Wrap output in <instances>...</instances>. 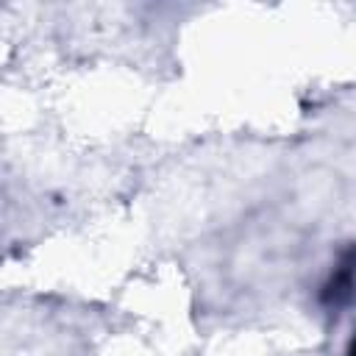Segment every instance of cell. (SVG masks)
Instances as JSON below:
<instances>
[{"label": "cell", "instance_id": "cell-1", "mask_svg": "<svg viewBox=\"0 0 356 356\" xmlns=\"http://www.w3.org/2000/svg\"><path fill=\"white\" fill-rule=\"evenodd\" d=\"M353 298H356V245L339 256L337 267L331 270V275L320 292V303L325 309H342Z\"/></svg>", "mask_w": 356, "mask_h": 356}, {"label": "cell", "instance_id": "cell-2", "mask_svg": "<svg viewBox=\"0 0 356 356\" xmlns=\"http://www.w3.org/2000/svg\"><path fill=\"white\" fill-rule=\"evenodd\" d=\"M345 356H356V337L350 339V345H348V353Z\"/></svg>", "mask_w": 356, "mask_h": 356}]
</instances>
